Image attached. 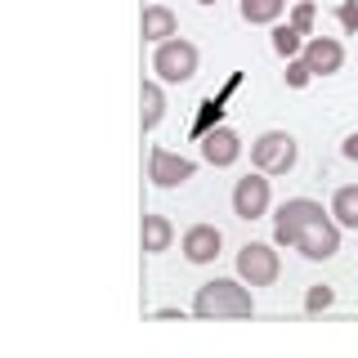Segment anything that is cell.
I'll return each instance as SVG.
<instances>
[{
    "instance_id": "1",
    "label": "cell",
    "mask_w": 358,
    "mask_h": 358,
    "mask_svg": "<svg viewBox=\"0 0 358 358\" xmlns=\"http://www.w3.org/2000/svg\"><path fill=\"white\" fill-rule=\"evenodd\" d=\"M255 300L251 291L233 278H215V282H201L193 296V313L197 318H251Z\"/></svg>"
},
{
    "instance_id": "2",
    "label": "cell",
    "mask_w": 358,
    "mask_h": 358,
    "mask_svg": "<svg viewBox=\"0 0 358 358\" xmlns=\"http://www.w3.org/2000/svg\"><path fill=\"white\" fill-rule=\"evenodd\" d=\"M152 72L162 76L166 85H184V81H193V76H197V45H193V41H184V36L162 41V45H157V54H152Z\"/></svg>"
},
{
    "instance_id": "3",
    "label": "cell",
    "mask_w": 358,
    "mask_h": 358,
    "mask_svg": "<svg viewBox=\"0 0 358 358\" xmlns=\"http://www.w3.org/2000/svg\"><path fill=\"white\" fill-rule=\"evenodd\" d=\"M296 139H291L287 130H264L260 139L251 143V166L264 175H287L291 166H296Z\"/></svg>"
},
{
    "instance_id": "4",
    "label": "cell",
    "mask_w": 358,
    "mask_h": 358,
    "mask_svg": "<svg viewBox=\"0 0 358 358\" xmlns=\"http://www.w3.org/2000/svg\"><path fill=\"white\" fill-rule=\"evenodd\" d=\"M322 220V206L313 197H291L278 206V215H273V242L278 246H296L300 242V233L309 229V224H318Z\"/></svg>"
},
{
    "instance_id": "5",
    "label": "cell",
    "mask_w": 358,
    "mask_h": 358,
    "mask_svg": "<svg viewBox=\"0 0 358 358\" xmlns=\"http://www.w3.org/2000/svg\"><path fill=\"white\" fill-rule=\"evenodd\" d=\"M238 273L246 287H273L278 273H282V264H278V251L264 242H246L238 251Z\"/></svg>"
},
{
    "instance_id": "6",
    "label": "cell",
    "mask_w": 358,
    "mask_h": 358,
    "mask_svg": "<svg viewBox=\"0 0 358 358\" xmlns=\"http://www.w3.org/2000/svg\"><path fill=\"white\" fill-rule=\"evenodd\" d=\"M264 210H268V179H264V171L242 175L238 184H233V215L238 220H260Z\"/></svg>"
},
{
    "instance_id": "7",
    "label": "cell",
    "mask_w": 358,
    "mask_h": 358,
    "mask_svg": "<svg viewBox=\"0 0 358 358\" xmlns=\"http://www.w3.org/2000/svg\"><path fill=\"white\" fill-rule=\"evenodd\" d=\"M296 251L305 255V260H331V255L341 251V224H336L331 215H322L318 224H309V229L300 233Z\"/></svg>"
},
{
    "instance_id": "8",
    "label": "cell",
    "mask_w": 358,
    "mask_h": 358,
    "mask_svg": "<svg viewBox=\"0 0 358 358\" xmlns=\"http://www.w3.org/2000/svg\"><path fill=\"white\" fill-rule=\"evenodd\" d=\"M148 179L157 188H179V184L193 179V162L179 157V152H171V148H152L148 152Z\"/></svg>"
},
{
    "instance_id": "9",
    "label": "cell",
    "mask_w": 358,
    "mask_h": 358,
    "mask_svg": "<svg viewBox=\"0 0 358 358\" xmlns=\"http://www.w3.org/2000/svg\"><path fill=\"white\" fill-rule=\"evenodd\" d=\"M300 59L309 63L313 76H331V72H341V67H345V45L336 41V36H309Z\"/></svg>"
},
{
    "instance_id": "10",
    "label": "cell",
    "mask_w": 358,
    "mask_h": 358,
    "mask_svg": "<svg viewBox=\"0 0 358 358\" xmlns=\"http://www.w3.org/2000/svg\"><path fill=\"white\" fill-rule=\"evenodd\" d=\"M220 246H224V238H220L215 224H193V229L179 238V251H184L188 264H210L220 255Z\"/></svg>"
},
{
    "instance_id": "11",
    "label": "cell",
    "mask_w": 358,
    "mask_h": 358,
    "mask_svg": "<svg viewBox=\"0 0 358 358\" xmlns=\"http://www.w3.org/2000/svg\"><path fill=\"white\" fill-rule=\"evenodd\" d=\"M201 157H206L210 166H233L242 157V139L229 126H215V130L201 134Z\"/></svg>"
},
{
    "instance_id": "12",
    "label": "cell",
    "mask_w": 358,
    "mask_h": 358,
    "mask_svg": "<svg viewBox=\"0 0 358 358\" xmlns=\"http://www.w3.org/2000/svg\"><path fill=\"white\" fill-rule=\"evenodd\" d=\"M171 36H179L175 9L171 5H148V9H143V41L162 45V41H171Z\"/></svg>"
},
{
    "instance_id": "13",
    "label": "cell",
    "mask_w": 358,
    "mask_h": 358,
    "mask_svg": "<svg viewBox=\"0 0 358 358\" xmlns=\"http://www.w3.org/2000/svg\"><path fill=\"white\" fill-rule=\"evenodd\" d=\"M171 242H175V224L166 215H143V251L162 255V251H171Z\"/></svg>"
},
{
    "instance_id": "14",
    "label": "cell",
    "mask_w": 358,
    "mask_h": 358,
    "mask_svg": "<svg viewBox=\"0 0 358 358\" xmlns=\"http://www.w3.org/2000/svg\"><path fill=\"white\" fill-rule=\"evenodd\" d=\"M331 220L341 224V229H358V184L336 188V197H331Z\"/></svg>"
},
{
    "instance_id": "15",
    "label": "cell",
    "mask_w": 358,
    "mask_h": 358,
    "mask_svg": "<svg viewBox=\"0 0 358 358\" xmlns=\"http://www.w3.org/2000/svg\"><path fill=\"white\" fill-rule=\"evenodd\" d=\"M166 117V94L157 81H143V130H157Z\"/></svg>"
},
{
    "instance_id": "16",
    "label": "cell",
    "mask_w": 358,
    "mask_h": 358,
    "mask_svg": "<svg viewBox=\"0 0 358 358\" xmlns=\"http://www.w3.org/2000/svg\"><path fill=\"white\" fill-rule=\"evenodd\" d=\"M305 31H300V27H291V22H287V27H273V50L278 54H282V59H300V54H305Z\"/></svg>"
},
{
    "instance_id": "17",
    "label": "cell",
    "mask_w": 358,
    "mask_h": 358,
    "mask_svg": "<svg viewBox=\"0 0 358 358\" xmlns=\"http://www.w3.org/2000/svg\"><path fill=\"white\" fill-rule=\"evenodd\" d=\"M287 9V0H242V18L246 22H278Z\"/></svg>"
},
{
    "instance_id": "18",
    "label": "cell",
    "mask_w": 358,
    "mask_h": 358,
    "mask_svg": "<svg viewBox=\"0 0 358 358\" xmlns=\"http://www.w3.org/2000/svg\"><path fill=\"white\" fill-rule=\"evenodd\" d=\"M309 81H313L309 63H305V59H287V85H291V90H300V85H309Z\"/></svg>"
},
{
    "instance_id": "19",
    "label": "cell",
    "mask_w": 358,
    "mask_h": 358,
    "mask_svg": "<svg viewBox=\"0 0 358 358\" xmlns=\"http://www.w3.org/2000/svg\"><path fill=\"white\" fill-rule=\"evenodd\" d=\"M331 300H336V291H331L327 282H318V287H309V296H305V309H309V313H318V309H327Z\"/></svg>"
},
{
    "instance_id": "20",
    "label": "cell",
    "mask_w": 358,
    "mask_h": 358,
    "mask_svg": "<svg viewBox=\"0 0 358 358\" xmlns=\"http://www.w3.org/2000/svg\"><path fill=\"white\" fill-rule=\"evenodd\" d=\"M291 27H300L309 36V27H313V5H309V0H300V5L291 9Z\"/></svg>"
},
{
    "instance_id": "21",
    "label": "cell",
    "mask_w": 358,
    "mask_h": 358,
    "mask_svg": "<svg viewBox=\"0 0 358 358\" xmlns=\"http://www.w3.org/2000/svg\"><path fill=\"white\" fill-rule=\"evenodd\" d=\"M336 18H341L345 31H358V5H354V0H345V5L336 9Z\"/></svg>"
},
{
    "instance_id": "22",
    "label": "cell",
    "mask_w": 358,
    "mask_h": 358,
    "mask_svg": "<svg viewBox=\"0 0 358 358\" xmlns=\"http://www.w3.org/2000/svg\"><path fill=\"white\" fill-rule=\"evenodd\" d=\"M341 152L350 157V162H358V130L354 134H345V143H341Z\"/></svg>"
}]
</instances>
